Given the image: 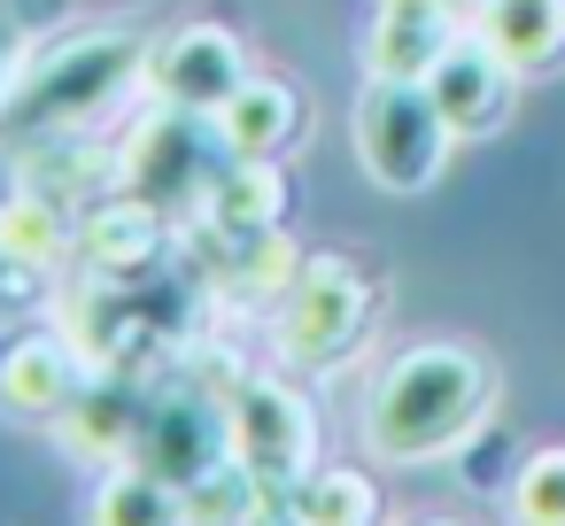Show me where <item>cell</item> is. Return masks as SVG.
I'll use <instances>...</instances> for the list:
<instances>
[{
  "mask_svg": "<svg viewBox=\"0 0 565 526\" xmlns=\"http://www.w3.org/2000/svg\"><path fill=\"white\" fill-rule=\"evenodd\" d=\"M411 526H457V518H411Z\"/></svg>",
  "mask_w": 565,
  "mask_h": 526,
  "instance_id": "603a6c76",
  "label": "cell"
},
{
  "mask_svg": "<svg viewBox=\"0 0 565 526\" xmlns=\"http://www.w3.org/2000/svg\"><path fill=\"white\" fill-rule=\"evenodd\" d=\"M63 256H78V225L55 194H9L0 202V271L47 279Z\"/></svg>",
  "mask_w": 565,
  "mask_h": 526,
  "instance_id": "2e32d148",
  "label": "cell"
},
{
  "mask_svg": "<svg viewBox=\"0 0 565 526\" xmlns=\"http://www.w3.org/2000/svg\"><path fill=\"white\" fill-rule=\"evenodd\" d=\"M411 9H434V17H457L465 24V17H480V0H411Z\"/></svg>",
  "mask_w": 565,
  "mask_h": 526,
  "instance_id": "44dd1931",
  "label": "cell"
},
{
  "mask_svg": "<svg viewBox=\"0 0 565 526\" xmlns=\"http://www.w3.org/2000/svg\"><path fill=\"white\" fill-rule=\"evenodd\" d=\"M372 318H380V279H372V264L318 248V256H302V271L287 279L279 348H287V364H302V372H333L341 356L364 348Z\"/></svg>",
  "mask_w": 565,
  "mask_h": 526,
  "instance_id": "3957f363",
  "label": "cell"
},
{
  "mask_svg": "<svg viewBox=\"0 0 565 526\" xmlns=\"http://www.w3.org/2000/svg\"><path fill=\"white\" fill-rule=\"evenodd\" d=\"M148 78V40L140 32H102V40H71L55 47L24 86H9L0 101V140H40V132H71L86 117H102L125 86Z\"/></svg>",
  "mask_w": 565,
  "mask_h": 526,
  "instance_id": "7a4b0ae2",
  "label": "cell"
},
{
  "mask_svg": "<svg viewBox=\"0 0 565 526\" xmlns=\"http://www.w3.org/2000/svg\"><path fill=\"white\" fill-rule=\"evenodd\" d=\"M78 256L102 271V279H132V271H148L156 256H163V202H148V194H117V202H102L86 225H78Z\"/></svg>",
  "mask_w": 565,
  "mask_h": 526,
  "instance_id": "7c38bea8",
  "label": "cell"
},
{
  "mask_svg": "<svg viewBox=\"0 0 565 526\" xmlns=\"http://www.w3.org/2000/svg\"><path fill=\"white\" fill-rule=\"evenodd\" d=\"M457 40V17H434V9H411V0H380V17L364 24V78H395V86H426L434 63L449 55Z\"/></svg>",
  "mask_w": 565,
  "mask_h": 526,
  "instance_id": "30bf717a",
  "label": "cell"
},
{
  "mask_svg": "<svg viewBox=\"0 0 565 526\" xmlns=\"http://www.w3.org/2000/svg\"><path fill=\"white\" fill-rule=\"evenodd\" d=\"M256 526H295V518H279V511H264V518H256Z\"/></svg>",
  "mask_w": 565,
  "mask_h": 526,
  "instance_id": "7402d4cb",
  "label": "cell"
},
{
  "mask_svg": "<svg viewBox=\"0 0 565 526\" xmlns=\"http://www.w3.org/2000/svg\"><path fill=\"white\" fill-rule=\"evenodd\" d=\"M225 426H233V464L256 480L264 511H287L295 487L318 472V402L287 379H248L225 395Z\"/></svg>",
  "mask_w": 565,
  "mask_h": 526,
  "instance_id": "277c9868",
  "label": "cell"
},
{
  "mask_svg": "<svg viewBox=\"0 0 565 526\" xmlns=\"http://www.w3.org/2000/svg\"><path fill=\"white\" fill-rule=\"evenodd\" d=\"M488 410H495L488 356L457 341H418L380 372L364 402V449L387 464H434V457H457L472 433H488Z\"/></svg>",
  "mask_w": 565,
  "mask_h": 526,
  "instance_id": "6da1fadb",
  "label": "cell"
},
{
  "mask_svg": "<svg viewBox=\"0 0 565 526\" xmlns=\"http://www.w3.org/2000/svg\"><path fill=\"white\" fill-rule=\"evenodd\" d=\"M287 202H295V179L279 171V155H225L210 217H217V233H279Z\"/></svg>",
  "mask_w": 565,
  "mask_h": 526,
  "instance_id": "e0dca14e",
  "label": "cell"
},
{
  "mask_svg": "<svg viewBox=\"0 0 565 526\" xmlns=\"http://www.w3.org/2000/svg\"><path fill=\"white\" fill-rule=\"evenodd\" d=\"M194 125H202V117H179V109H163L156 125H140L132 148H125V163H117L125 186L171 210V194H186V186L202 179V140H194Z\"/></svg>",
  "mask_w": 565,
  "mask_h": 526,
  "instance_id": "4fadbf2b",
  "label": "cell"
},
{
  "mask_svg": "<svg viewBox=\"0 0 565 526\" xmlns=\"http://www.w3.org/2000/svg\"><path fill=\"white\" fill-rule=\"evenodd\" d=\"M225 155H287L310 125V101L295 78H241V94L210 117Z\"/></svg>",
  "mask_w": 565,
  "mask_h": 526,
  "instance_id": "8fae6325",
  "label": "cell"
},
{
  "mask_svg": "<svg viewBox=\"0 0 565 526\" xmlns=\"http://www.w3.org/2000/svg\"><path fill=\"white\" fill-rule=\"evenodd\" d=\"M287 518H295V526H380L387 503H380V480H372V472H356V464H318V472L295 487Z\"/></svg>",
  "mask_w": 565,
  "mask_h": 526,
  "instance_id": "d6986e66",
  "label": "cell"
},
{
  "mask_svg": "<svg viewBox=\"0 0 565 526\" xmlns=\"http://www.w3.org/2000/svg\"><path fill=\"white\" fill-rule=\"evenodd\" d=\"M241 78H248V55H241V40L225 32V24H179L171 40H148V94L163 101V109H179V117H217L233 94H241Z\"/></svg>",
  "mask_w": 565,
  "mask_h": 526,
  "instance_id": "8992f818",
  "label": "cell"
},
{
  "mask_svg": "<svg viewBox=\"0 0 565 526\" xmlns=\"http://www.w3.org/2000/svg\"><path fill=\"white\" fill-rule=\"evenodd\" d=\"M225 457H233L225 402H202V395H163V402H148V433H140V457H132V464L163 472L171 487H202Z\"/></svg>",
  "mask_w": 565,
  "mask_h": 526,
  "instance_id": "9c48e42d",
  "label": "cell"
},
{
  "mask_svg": "<svg viewBox=\"0 0 565 526\" xmlns=\"http://www.w3.org/2000/svg\"><path fill=\"white\" fill-rule=\"evenodd\" d=\"M449 148H457V132H449V117L434 109L426 86L372 78V86L356 94V163L372 171V186H387V194H418V186L441 179Z\"/></svg>",
  "mask_w": 565,
  "mask_h": 526,
  "instance_id": "5b68a950",
  "label": "cell"
},
{
  "mask_svg": "<svg viewBox=\"0 0 565 526\" xmlns=\"http://www.w3.org/2000/svg\"><path fill=\"white\" fill-rule=\"evenodd\" d=\"M86 526H194L186 487H171L148 464H109L86 495Z\"/></svg>",
  "mask_w": 565,
  "mask_h": 526,
  "instance_id": "ac0fdd59",
  "label": "cell"
},
{
  "mask_svg": "<svg viewBox=\"0 0 565 526\" xmlns=\"http://www.w3.org/2000/svg\"><path fill=\"white\" fill-rule=\"evenodd\" d=\"M503 495H511V526H565V449H534Z\"/></svg>",
  "mask_w": 565,
  "mask_h": 526,
  "instance_id": "ffe728a7",
  "label": "cell"
},
{
  "mask_svg": "<svg viewBox=\"0 0 565 526\" xmlns=\"http://www.w3.org/2000/svg\"><path fill=\"white\" fill-rule=\"evenodd\" d=\"M140 433H148V395L125 387V379H94L71 418H63V441L78 457H102V464H132L140 457Z\"/></svg>",
  "mask_w": 565,
  "mask_h": 526,
  "instance_id": "5bb4252c",
  "label": "cell"
},
{
  "mask_svg": "<svg viewBox=\"0 0 565 526\" xmlns=\"http://www.w3.org/2000/svg\"><path fill=\"white\" fill-rule=\"evenodd\" d=\"M426 94H434V109L449 117L457 140H480V132H503L511 94H519V71H511L480 32H457L449 55H441L434 78H426Z\"/></svg>",
  "mask_w": 565,
  "mask_h": 526,
  "instance_id": "ba28073f",
  "label": "cell"
},
{
  "mask_svg": "<svg viewBox=\"0 0 565 526\" xmlns=\"http://www.w3.org/2000/svg\"><path fill=\"white\" fill-rule=\"evenodd\" d=\"M472 32L526 78V71H550L565 55V0H480Z\"/></svg>",
  "mask_w": 565,
  "mask_h": 526,
  "instance_id": "9a60e30c",
  "label": "cell"
},
{
  "mask_svg": "<svg viewBox=\"0 0 565 526\" xmlns=\"http://www.w3.org/2000/svg\"><path fill=\"white\" fill-rule=\"evenodd\" d=\"M86 387H94V364L55 325H24V333L0 341V410L40 418V426H63Z\"/></svg>",
  "mask_w": 565,
  "mask_h": 526,
  "instance_id": "52a82bcc",
  "label": "cell"
}]
</instances>
